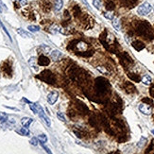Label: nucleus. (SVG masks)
I'll use <instances>...</instances> for the list:
<instances>
[{
  "instance_id": "nucleus-1",
  "label": "nucleus",
  "mask_w": 154,
  "mask_h": 154,
  "mask_svg": "<svg viewBox=\"0 0 154 154\" xmlns=\"http://www.w3.org/2000/svg\"><path fill=\"white\" fill-rule=\"evenodd\" d=\"M37 79L46 82L48 84H55V82H56V77H55V75L50 70H44V71H42L40 73V75L37 76Z\"/></svg>"
},
{
  "instance_id": "nucleus-2",
  "label": "nucleus",
  "mask_w": 154,
  "mask_h": 154,
  "mask_svg": "<svg viewBox=\"0 0 154 154\" xmlns=\"http://www.w3.org/2000/svg\"><path fill=\"white\" fill-rule=\"evenodd\" d=\"M110 85L108 81L102 78H97L96 80V90L98 95H104L109 91Z\"/></svg>"
},
{
  "instance_id": "nucleus-3",
  "label": "nucleus",
  "mask_w": 154,
  "mask_h": 154,
  "mask_svg": "<svg viewBox=\"0 0 154 154\" xmlns=\"http://www.w3.org/2000/svg\"><path fill=\"white\" fill-rule=\"evenodd\" d=\"M151 10H152V7L149 2H144L143 4H141L138 7L137 12H138L139 15H148L151 11Z\"/></svg>"
},
{
  "instance_id": "nucleus-4",
  "label": "nucleus",
  "mask_w": 154,
  "mask_h": 154,
  "mask_svg": "<svg viewBox=\"0 0 154 154\" xmlns=\"http://www.w3.org/2000/svg\"><path fill=\"white\" fill-rule=\"evenodd\" d=\"M139 111L142 112L143 114L149 115V114H151V112H152V109H151V107L149 106V104L141 103V104L139 105Z\"/></svg>"
},
{
  "instance_id": "nucleus-5",
  "label": "nucleus",
  "mask_w": 154,
  "mask_h": 154,
  "mask_svg": "<svg viewBox=\"0 0 154 154\" xmlns=\"http://www.w3.org/2000/svg\"><path fill=\"white\" fill-rule=\"evenodd\" d=\"M38 113H39V116H40V118L44 120V122L45 123V124L47 125L48 127H50V126H51V122H50V119H49V118H48V117L46 116V114H45V113H44V112L43 111L42 107L38 106Z\"/></svg>"
},
{
  "instance_id": "nucleus-6",
  "label": "nucleus",
  "mask_w": 154,
  "mask_h": 154,
  "mask_svg": "<svg viewBox=\"0 0 154 154\" xmlns=\"http://www.w3.org/2000/svg\"><path fill=\"white\" fill-rule=\"evenodd\" d=\"M58 96H59V94L58 92H51L49 95L47 96V101L48 103L50 104V105H53L56 103V101L58 99Z\"/></svg>"
},
{
  "instance_id": "nucleus-7",
  "label": "nucleus",
  "mask_w": 154,
  "mask_h": 154,
  "mask_svg": "<svg viewBox=\"0 0 154 154\" xmlns=\"http://www.w3.org/2000/svg\"><path fill=\"white\" fill-rule=\"evenodd\" d=\"M49 64H50V60L44 55H41L38 59V64L41 66H47Z\"/></svg>"
},
{
  "instance_id": "nucleus-8",
  "label": "nucleus",
  "mask_w": 154,
  "mask_h": 154,
  "mask_svg": "<svg viewBox=\"0 0 154 154\" xmlns=\"http://www.w3.org/2000/svg\"><path fill=\"white\" fill-rule=\"evenodd\" d=\"M78 109H79V111H80L81 113H83V114H87L88 112H89V109H88V107L86 106L85 104L83 103H81V102H78Z\"/></svg>"
},
{
  "instance_id": "nucleus-9",
  "label": "nucleus",
  "mask_w": 154,
  "mask_h": 154,
  "mask_svg": "<svg viewBox=\"0 0 154 154\" xmlns=\"http://www.w3.org/2000/svg\"><path fill=\"white\" fill-rule=\"evenodd\" d=\"M132 47L134 48V49H136L137 51H141L142 49L145 48V44H144L141 41H134V42H132Z\"/></svg>"
},
{
  "instance_id": "nucleus-10",
  "label": "nucleus",
  "mask_w": 154,
  "mask_h": 154,
  "mask_svg": "<svg viewBox=\"0 0 154 154\" xmlns=\"http://www.w3.org/2000/svg\"><path fill=\"white\" fill-rule=\"evenodd\" d=\"M124 89L126 90L127 93H133V92H135V87H134V85L132 83H131V82H128L126 81L125 83H124Z\"/></svg>"
},
{
  "instance_id": "nucleus-11",
  "label": "nucleus",
  "mask_w": 154,
  "mask_h": 154,
  "mask_svg": "<svg viewBox=\"0 0 154 154\" xmlns=\"http://www.w3.org/2000/svg\"><path fill=\"white\" fill-rule=\"evenodd\" d=\"M17 33L23 38H31L32 35L30 33H28L27 31H26L25 29H22V28H18L17 29Z\"/></svg>"
},
{
  "instance_id": "nucleus-12",
  "label": "nucleus",
  "mask_w": 154,
  "mask_h": 154,
  "mask_svg": "<svg viewBox=\"0 0 154 154\" xmlns=\"http://www.w3.org/2000/svg\"><path fill=\"white\" fill-rule=\"evenodd\" d=\"M112 27H114V29L119 31L121 29V24H120V21L118 20V18H113L112 20Z\"/></svg>"
},
{
  "instance_id": "nucleus-13",
  "label": "nucleus",
  "mask_w": 154,
  "mask_h": 154,
  "mask_svg": "<svg viewBox=\"0 0 154 154\" xmlns=\"http://www.w3.org/2000/svg\"><path fill=\"white\" fill-rule=\"evenodd\" d=\"M32 121H33V119L32 118H29V117H23L21 120V123L22 125L24 126V127H29V125L32 123Z\"/></svg>"
},
{
  "instance_id": "nucleus-14",
  "label": "nucleus",
  "mask_w": 154,
  "mask_h": 154,
  "mask_svg": "<svg viewBox=\"0 0 154 154\" xmlns=\"http://www.w3.org/2000/svg\"><path fill=\"white\" fill-rule=\"evenodd\" d=\"M62 56H63V54L59 50H54L51 52V58L53 59L54 61H58L59 59L62 58Z\"/></svg>"
},
{
  "instance_id": "nucleus-15",
  "label": "nucleus",
  "mask_w": 154,
  "mask_h": 154,
  "mask_svg": "<svg viewBox=\"0 0 154 154\" xmlns=\"http://www.w3.org/2000/svg\"><path fill=\"white\" fill-rule=\"evenodd\" d=\"M64 6V1L63 0H56L55 1V5H54V8L56 11H61L62 8Z\"/></svg>"
},
{
  "instance_id": "nucleus-16",
  "label": "nucleus",
  "mask_w": 154,
  "mask_h": 154,
  "mask_svg": "<svg viewBox=\"0 0 154 154\" xmlns=\"http://www.w3.org/2000/svg\"><path fill=\"white\" fill-rule=\"evenodd\" d=\"M142 82H143L144 84L146 85H149L151 83V77L149 76V75H146V76H144L143 78H142Z\"/></svg>"
},
{
  "instance_id": "nucleus-17",
  "label": "nucleus",
  "mask_w": 154,
  "mask_h": 154,
  "mask_svg": "<svg viewBox=\"0 0 154 154\" xmlns=\"http://www.w3.org/2000/svg\"><path fill=\"white\" fill-rule=\"evenodd\" d=\"M38 139H39V141L41 142V144H45L47 142V136H46L45 134H40Z\"/></svg>"
},
{
  "instance_id": "nucleus-18",
  "label": "nucleus",
  "mask_w": 154,
  "mask_h": 154,
  "mask_svg": "<svg viewBox=\"0 0 154 154\" xmlns=\"http://www.w3.org/2000/svg\"><path fill=\"white\" fill-rule=\"evenodd\" d=\"M129 78H130V79H132V80H134V81H136V82H139V81L141 80L140 77L136 74H129Z\"/></svg>"
},
{
  "instance_id": "nucleus-19",
  "label": "nucleus",
  "mask_w": 154,
  "mask_h": 154,
  "mask_svg": "<svg viewBox=\"0 0 154 154\" xmlns=\"http://www.w3.org/2000/svg\"><path fill=\"white\" fill-rule=\"evenodd\" d=\"M80 12H81V11H80V8L79 6H75V7H73V14H74L76 17L80 15Z\"/></svg>"
},
{
  "instance_id": "nucleus-20",
  "label": "nucleus",
  "mask_w": 154,
  "mask_h": 154,
  "mask_svg": "<svg viewBox=\"0 0 154 154\" xmlns=\"http://www.w3.org/2000/svg\"><path fill=\"white\" fill-rule=\"evenodd\" d=\"M38 106H39L38 104H34V103H31V102H30V105H29L30 110H31L34 113H38Z\"/></svg>"
},
{
  "instance_id": "nucleus-21",
  "label": "nucleus",
  "mask_w": 154,
  "mask_h": 154,
  "mask_svg": "<svg viewBox=\"0 0 154 154\" xmlns=\"http://www.w3.org/2000/svg\"><path fill=\"white\" fill-rule=\"evenodd\" d=\"M20 133H22L23 135H26V136H28L29 135V130L27 127H24L22 128L20 130Z\"/></svg>"
},
{
  "instance_id": "nucleus-22",
  "label": "nucleus",
  "mask_w": 154,
  "mask_h": 154,
  "mask_svg": "<svg viewBox=\"0 0 154 154\" xmlns=\"http://www.w3.org/2000/svg\"><path fill=\"white\" fill-rule=\"evenodd\" d=\"M104 17L107 18V19H109V20H112L114 17H113V13H112V11H107V12H104Z\"/></svg>"
},
{
  "instance_id": "nucleus-23",
  "label": "nucleus",
  "mask_w": 154,
  "mask_h": 154,
  "mask_svg": "<svg viewBox=\"0 0 154 154\" xmlns=\"http://www.w3.org/2000/svg\"><path fill=\"white\" fill-rule=\"evenodd\" d=\"M27 29L31 32H38L40 30V27H38V26H28Z\"/></svg>"
},
{
  "instance_id": "nucleus-24",
  "label": "nucleus",
  "mask_w": 154,
  "mask_h": 154,
  "mask_svg": "<svg viewBox=\"0 0 154 154\" xmlns=\"http://www.w3.org/2000/svg\"><path fill=\"white\" fill-rule=\"evenodd\" d=\"M8 120V114L5 112H0V121L1 122H6Z\"/></svg>"
},
{
  "instance_id": "nucleus-25",
  "label": "nucleus",
  "mask_w": 154,
  "mask_h": 154,
  "mask_svg": "<svg viewBox=\"0 0 154 154\" xmlns=\"http://www.w3.org/2000/svg\"><path fill=\"white\" fill-rule=\"evenodd\" d=\"M146 152H147V153H151V152L153 153L154 152V140L151 141V144H150V146L148 148V149H147Z\"/></svg>"
},
{
  "instance_id": "nucleus-26",
  "label": "nucleus",
  "mask_w": 154,
  "mask_h": 154,
  "mask_svg": "<svg viewBox=\"0 0 154 154\" xmlns=\"http://www.w3.org/2000/svg\"><path fill=\"white\" fill-rule=\"evenodd\" d=\"M93 5L96 7L97 10L101 8V1L100 0H93Z\"/></svg>"
},
{
  "instance_id": "nucleus-27",
  "label": "nucleus",
  "mask_w": 154,
  "mask_h": 154,
  "mask_svg": "<svg viewBox=\"0 0 154 154\" xmlns=\"http://www.w3.org/2000/svg\"><path fill=\"white\" fill-rule=\"evenodd\" d=\"M57 117H58L61 121L65 122V117H64V113H63V112H57Z\"/></svg>"
},
{
  "instance_id": "nucleus-28",
  "label": "nucleus",
  "mask_w": 154,
  "mask_h": 154,
  "mask_svg": "<svg viewBox=\"0 0 154 154\" xmlns=\"http://www.w3.org/2000/svg\"><path fill=\"white\" fill-rule=\"evenodd\" d=\"M38 143H39V139L36 138V137H33V138L30 140V144L33 145V146H37Z\"/></svg>"
},
{
  "instance_id": "nucleus-29",
  "label": "nucleus",
  "mask_w": 154,
  "mask_h": 154,
  "mask_svg": "<svg viewBox=\"0 0 154 154\" xmlns=\"http://www.w3.org/2000/svg\"><path fill=\"white\" fill-rule=\"evenodd\" d=\"M106 8L109 10V11H112V10L114 9V5H113V3H112V2H109V3L106 5Z\"/></svg>"
},
{
  "instance_id": "nucleus-30",
  "label": "nucleus",
  "mask_w": 154,
  "mask_h": 154,
  "mask_svg": "<svg viewBox=\"0 0 154 154\" xmlns=\"http://www.w3.org/2000/svg\"><path fill=\"white\" fill-rule=\"evenodd\" d=\"M146 142H147V139L144 138V137H142V138H141V140H140V142L138 143V145H137V146H138L139 148H140V147H143Z\"/></svg>"
},
{
  "instance_id": "nucleus-31",
  "label": "nucleus",
  "mask_w": 154,
  "mask_h": 154,
  "mask_svg": "<svg viewBox=\"0 0 154 154\" xmlns=\"http://www.w3.org/2000/svg\"><path fill=\"white\" fill-rule=\"evenodd\" d=\"M0 27H2V28H3V30H4V31H5L6 33L8 34V36L10 37V39H11V36H10V34H9V32H8V30L6 29V27H4V25H2V23H1V21H0Z\"/></svg>"
},
{
  "instance_id": "nucleus-32",
  "label": "nucleus",
  "mask_w": 154,
  "mask_h": 154,
  "mask_svg": "<svg viewBox=\"0 0 154 154\" xmlns=\"http://www.w3.org/2000/svg\"><path fill=\"white\" fill-rule=\"evenodd\" d=\"M97 70H99L101 73H104V74H107V73H108L104 68H101V66H98V67H97Z\"/></svg>"
},
{
  "instance_id": "nucleus-33",
  "label": "nucleus",
  "mask_w": 154,
  "mask_h": 154,
  "mask_svg": "<svg viewBox=\"0 0 154 154\" xmlns=\"http://www.w3.org/2000/svg\"><path fill=\"white\" fill-rule=\"evenodd\" d=\"M42 147H43V148H44V149H45V151H46L47 153H51V150H50V149H48V148H46V147H45V146H44V144H42Z\"/></svg>"
},
{
  "instance_id": "nucleus-34",
  "label": "nucleus",
  "mask_w": 154,
  "mask_h": 154,
  "mask_svg": "<svg viewBox=\"0 0 154 154\" xmlns=\"http://www.w3.org/2000/svg\"><path fill=\"white\" fill-rule=\"evenodd\" d=\"M19 2H20V4H21L22 6H25L27 4V0H19Z\"/></svg>"
},
{
  "instance_id": "nucleus-35",
  "label": "nucleus",
  "mask_w": 154,
  "mask_h": 154,
  "mask_svg": "<svg viewBox=\"0 0 154 154\" xmlns=\"http://www.w3.org/2000/svg\"><path fill=\"white\" fill-rule=\"evenodd\" d=\"M64 17H66V18H70V15H69V13H68V11H64Z\"/></svg>"
},
{
  "instance_id": "nucleus-36",
  "label": "nucleus",
  "mask_w": 154,
  "mask_h": 154,
  "mask_svg": "<svg viewBox=\"0 0 154 154\" xmlns=\"http://www.w3.org/2000/svg\"><path fill=\"white\" fill-rule=\"evenodd\" d=\"M82 2L84 3L85 5H86V7H87V8H89V9H90V7H89V4H88V2H87L86 0H82Z\"/></svg>"
},
{
  "instance_id": "nucleus-37",
  "label": "nucleus",
  "mask_w": 154,
  "mask_h": 154,
  "mask_svg": "<svg viewBox=\"0 0 154 154\" xmlns=\"http://www.w3.org/2000/svg\"><path fill=\"white\" fill-rule=\"evenodd\" d=\"M151 132H152L154 134V130H152V131H151Z\"/></svg>"
},
{
  "instance_id": "nucleus-38",
  "label": "nucleus",
  "mask_w": 154,
  "mask_h": 154,
  "mask_svg": "<svg viewBox=\"0 0 154 154\" xmlns=\"http://www.w3.org/2000/svg\"><path fill=\"white\" fill-rule=\"evenodd\" d=\"M0 11H1V8H0Z\"/></svg>"
},
{
  "instance_id": "nucleus-39",
  "label": "nucleus",
  "mask_w": 154,
  "mask_h": 154,
  "mask_svg": "<svg viewBox=\"0 0 154 154\" xmlns=\"http://www.w3.org/2000/svg\"><path fill=\"white\" fill-rule=\"evenodd\" d=\"M153 9H154V8H153Z\"/></svg>"
}]
</instances>
